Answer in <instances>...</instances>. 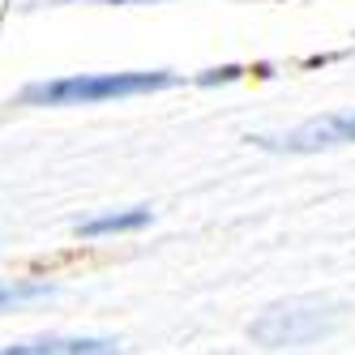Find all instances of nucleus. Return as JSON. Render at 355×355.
Segmentation results:
<instances>
[{"instance_id":"nucleus-1","label":"nucleus","mask_w":355,"mask_h":355,"mask_svg":"<svg viewBox=\"0 0 355 355\" xmlns=\"http://www.w3.org/2000/svg\"><path fill=\"white\" fill-rule=\"evenodd\" d=\"M180 82L171 69H124V73H69V78H47L17 90V103L26 107H90L107 98H133L155 94Z\"/></svg>"},{"instance_id":"nucleus-2","label":"nucleus","mask_w":355,"mask_h":355,"mask_svg":"<svg viewBox=\"0 0 355 355\" xmlns=\"http://www.w3.org/2000/svg\"><path fill=\"white\" fill-rule=\"evenodd\" d=\"M338 325H343V304L321 295H300V300H278L270 309H261L257 321L248 325V338L266 351H283V347H309L325 334H334Z\"/></svg>"},{"instance_id":"nucleus-3","label":"nucleus","mask_w":355,"mask_h":355,"mask_svg":"<svg viewBox=\"0 0 355 355\" xmlns=\"http://www.w3.org/2000/svg\"><path fill=\"white\" fill-rule=\"evenodd\" d=\"M252 146L274 150V155H317V150H334V146H351L355 141V107L347 112H329L317 120H304L295 124L291 133H257L248 137Z\"/></svg>"},{"instance_id":"nucleus-4","label":"nucleus","mask_w":355,"mask_h":355,"mask_svg":"<svg viewBox=\"0 0 355 355\" xmlns=\"http://www.w3.org/2000/svg\"><path fill=\"white\" fill-rule=\"evenodd\" d=\"M124 347L116 338L103 334H43V338H26L13 347H0V355H120Z\"/></svg>"},{"instance_id":"nucleus-5","label":"nucleus","mask_w":355,"mask_h":355,"mask_svg":"<svg viewBox=\"0 0 355 355\" xmlns=\"http://www.w3.org/2000/svg\"><path fill=\"white\" fill-rule=\"evenodd\" d=\"M150 206H129V210H103V214H90V218H78L73 232L86 236V240H98V236H124V232H141L150 227Z\"/></svg>"},{"instance_id":"nucleus-6","label":"nucleus","mask_w":355,"mask_h":355,"mask_svg":"<svg viewBox=\"0 0 355 355\" xmlns=\"http://www.w3.org/2000/svg\"><path fill=\"white\" fill-rule=\"evenodd\" d=\"M56 287L43 283V278H0V313L5 309H21V304H39L52 300Z\"/></svg>"},{"instance_id":"nucleus-7","label":"nucleus","mask_w":355,"mask_h":355,"mask_svg":"<svg viewBox=\"0 0 355 355\" xmlns=\"http://www.w3.org/2000/svg\"><path fill=\"white\" fill-rule=\"evenodd\" d=\"M240 73H244L240 64H223V69H210V73H201L197 82H201V86H214V82H236Z\"/></svg>"},{"instance_id":"nucleus-8","label":"nucleus","mask_w":355,"mask_h":355,"mask_svg":"<svg viewBox=\"0 0 355 355\" xmlns=\"http://www.w3.org/2000/svg\"><path fill=\"white\" fill-rule=\"evenodd\" d=\"M107 5H159V0H107Z\"/></svg>"}]
</instances>
